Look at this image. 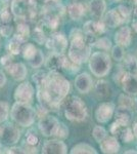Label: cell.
<instances>
[{"label":"cell","mask_w":137,"mask_h":154,"mask_svg":"<svg viewBox=\"0 0 137 154\" xmlns=\"http://www.w3.org/2000/svg\"><path fill=\"white\" fill-rule=\"evenodd\" d=\"M71 85L68 79L57 71H51L46 75L44 83L38 88V99L46 110H55L59 103L68 96Z\"/></svg>","instance_id":"6da1fadb"},{"label":"cell","mask_w":137,"mask_h":154,"mask_svg":"<svg viewBox=\"0 0 137 154\" xmlns=\"http://www.w3.org/2000/svg\"><path fill=\"white\" fill-rule=\"evenodd\" d=\"M90 56V48L87 45L83 36H78L72 38L71 45L69 48V59L71 62L77 64H82L88 60Z\"/></svg>","instance_id":"7a4b0ae2"},{"label":"cell","mask_w":137,"mask_h":154,"mask_svg":"<svg viewBox=\"0 0 137 154\" xmlns=\"http://www.w3.org/2000/svg\"><path fill=\"white\" fill-rule=\"evenodd\" d=\"M11 118L22 126H30L35 120V111L29 104L19 103L13 104L10 112Z\"/></svg>","instance_id":"3957f363"},{"label":"cell","mask_w":137,"mask_h":154,"mask_svg":"<svg viewBox=\"0 0 137 154\" xmlns=\"http://www.w3.org/2000/svg\"><path fill=\"white\" fill-rule=\"evenodd\" d=\"M89 68H90L92 74L96 77L106 76V74H109L112 68L111 58L109 54L104 53H100V51L94 53L90 57Z\"/></svg>","instance_id":"277c9868"},{"label":"cell","mask_w":137,"mask_h":154,"mask_svg":"<svg viewBox=\"0 0 137 154\" xmlns=\"http://www.w3.org/2000/svg\"><path fill=\"white\" fill-rule=\"evenodd\" d=\"M64 115L69 120L82 121L87 116V108L83 101L78 97H73L66 103Z\"/></svg>","instance_id":"5b68a950"},{"label":"cell","mask_w":137,"mask_h":154,"mask_svg":"<svg viewBox=\"0 0 137 154\" xmlns=\"http://www.w3.org/2000/svg\"><path fill=\"white\" fill-rule=\"evenodd\" d=\"M59 125H61V122L54 116L44 115L42 116V118L39 121V130L46 137L55 136Z\"/></svg>","instance_id":"8992f818"},{"label":"cell","mask_w":137,"mask_h":154,"mask_svg":"<svg viewBox=\"0 0 137 154\" xmlns=\"http://www.w3.org/2000/svg\"><path fill=\"white\" fill-rule=\"evenodd\" d=\"M34 88L30 82L21 83L14 91V99L19 103L29 104L33 100Z\"/></svg>","instance_id":"52a82bcc"},{"label":"cell","mask_w":137,"mask_h":154,"mask_svg":"<svg viewBox=\"0 0 137 154\" xmlns=\"http://www.w3.org/2000/svg\"><path fill=\"white\" fill-rule=\"evenodd\" d=\"M115 112V105L114 103L108 102V103H103L97 107L95 111V118L98 122L106 123L111 120Z\"/></svg>","instance_id":"ba28073f"},{"label":"cell","mask_w":137,"mask_h":154,"mask_svg":"<svg viewBox=\"0 0 137 154\" xmlns=\"http://www.w3.org/2000/svg\"><path fill=\"white\" fill-rule=\"evenodd\" d=\"M67 45H68V40L61 33L53 34L46 42L47 48L51 49L53 53H57V54H63L64 49L67 48Z\"/></svg>","instance_id":"9c48e42d"},{"label":"cell","mask_w":137,"mask_h":154,"mask_svg":"<svg viewBox=\"0 0 137 154\" xmlns=\"http://www.w3.org/2000/svg\"><path fill=\"white\" fill-rule=\"evenodd\" d=\"M70 62L66 57H64L61 54L53 53L48 57L46 61V67L51 71H58L59 69L68 68Z\"/></svg>","instance_id":"30bf717a"},{"label":"cell","mask_w":137,"mask_h":154,"mask_svg":"<svg viewBox=\"0 0 137 154\" xmlns=\"http://www.w3.org/2000/svg\"><path fill=\"white\" fill-rule=\"evenodd\" d=\"M12 19L10 12L7 8L1 11L0 14V34L4 37L9 36L12 33Z\"/></svg>","instance_id":"8fae6325"},{"label":"cell","mask_w":137,"mask_h":154,"mask_svg":"<svg viewBox=\"0 0 137 154\" xmlns=\"http://www.w3.org/2000/svg\"><path fill=\"white\" fill-rule=\"evenodd\" d=\"M19 131L11 125L2 126V131L0 134V138L6 144H14L19 139Z\"/></svg>","instance_id":"7c38bea8"},{"label":"cell","mask_w":137,"mask_h":154,"mask_svg":"<svg viewBox=\"0 0 137 154\" xmlns=\"http://www.w3.org/2000/svg\"><path fill=\"white\" fill-rule=\"evenodd\" d=\"M42 152L45 154H64L67 153V146L58 140L47 141L42 148Z\"/></svg>","instance_id":"4fadbf2b"},{"label":"cell","mask_w":137,"mask_h":154,"mask_svg":"<svg viewBox=\"0 0 137 154\" xmlns=\"http://www.w3.org/2000/svg\"><path fill=\"white\" fill-rule=\"evenodd\" d=\"M75 86L81 94H87L92 88V79L88 73H81L75 79Z\"/></svg>","instance_id":"5bb4252c"},{"label":"cell","mask_w":137,"mask_h":154,"mask_svg":"<svg viewBox=\"0 0 137 154\" xmlns=\"http://www.w3.org/2000/svg\"><path fill=\"white\" fill-rule=\"evenodd\" d=\"M124 91L129 95L137 94V76L133 73H125L121 80Z\"/></svg>","instance_id":"9a60e30c"},{"label":"cell","mask_w":137,"mask_h":154,"mask_svg":"<svg viewBox=\"0 0 137 154\" xmlns=\"http://www.w3.org/2000/svg\"><path fill=\"white\" fill-rule=\"evenodd\" d=\"M99 147L103 153H118L120 150V144L114 137H106L99 142Z\"/></svg>","instance_id":"2e32d148"},{"label":"cell","mask_w":137,"mask_h":154,"mask_svg":"<svg viewBox=\"0 0 137 154\" xmlns=\"http://www.w3.org/2000/svg\"><path fill=\"white\" fill-rule=\"evenodd\" d=\"M115 41L117 45L128 46L131 42V30L129 27H122L115 34Z\"/></svg>","instance_id":"e0dca14e"},{"label":"cell","mask_w":137,"mask_h":154,"mask_svg":"<svg viewBox=\"0 0 137 154\" xmlns=\"http://www.w3.org/2000/svg\"><path fill=\"white\" fill-rule=\"evenodd\" d=\"M5 69L16 80H23L27 76V68L22 63H11Z\"/></svg>","instance_id":"ac0fdd59"},{"label":"cell","mask_w":137,"mask_h":154,"mask_svg":"<svg viewBox=\"0 0 137 154\" xmlns=\"http://www.w3.org/2000/svg\"><path fill=\"white\" fill-rule=\"evenodd\" d=\"M124 22V19L121 17V14H119V11L117 9H112L108 14H106L104 18V25L111 27V28H115V27L119 26Z\"/></svg>","instance_id":"d6986e66"},{"label":"cell","mask_w":137,"mask_h":154,"mask_svg":"<svg viewBox=\"0 0 137 154\" xmlns=\"http://www.w3.org/2000/svg\"><path fill=\"white\" fill-rule=\"evenodd\" d=\"M131 118V112L130 108L121 106L120 108L117 109L116 111V122L121 126L128 125L129 121Z\"/></svg>","instance_id":"ffe728a7"},{"label":"cell","mask_w":137,"mask_h":154,"mask_svg":"<svg viewBox=\"0 0 137 154\" xmlns=\"http://www.w3.org/2000/svg\"><path fill=\"white\" fill-rule=\"evenodd\" d=\"M25 41H26V39H24L23 37L17 35V34L12 37L11 40L9 41V44H8V49H9V51H10V54H19L21 53L22 48H23V44Z\"/></svg>","instance_id":"44dd1931"},{"label":"cell","mask_w":137,"mask_h":154,"mask_svg":"<svg viewBox=\"0 0 137 154\" xmlns=\"http://www.w3.org/2000/svg\"><path fill=\"white\" fill-rule=\"evenodd\" d=\"M90 11L95 18H101L106 11V3L103 0H91Z\"/></svg>","instance_id":"7402d4cb"},{"label":"cell","mask_w":137,"mask_h":154,"mask_svg":"<svg viewBox=\"0 0 137 154\" xmlns=\"http://www.w3.org/2000/svg\"><path fill=\"white\" fill-rule=\"evenodd\" d=\"M68 12L72 20H79L85 14V8L81 3H73L69 6Z\"/></svg>","instance_id":"603a6c76"},{"label":"cell","mask_w":137,"mask_h":154,"mask_svg":"<svg viewBox=\"0 0 137 154\" xmlns=\"http://www.w3.org/2000/svg\"><path fill=\"white\" fill-rule=\"evenodd\" d=\"M71 153L72 154H75V153H93V154H96L97 151L92 147L91 145H89V144H86V143H80L78 144V145L74 146L73 148H72L71 150Z\"/></svg>","instance_id":"cb8c5ba5"},{"label":"cell","mask_w":137,"mask_h":154,"mask_svg":"<svg viewBox=\"0 0 137 154\" xmlns=\"http://www.w3.org/2000/svg\"><path fill=\"white\" fill-rule=\"evenodd\" d=\"M124 67L129 73H135L137 71V60L133 56H127L124 57Z\"/></svg>","instance_id":"d4e9b609"},{"label":"cell","mask_w":137,"mask_h":154,"mask_svg":"<svg viewBox=\"0 0 137 154\" xmlns=\"http://www.w3.org/2000/svg\"><path fill=\"white\" fill-rule=\"evenodd\" d=\"M95 91H96V94L99 97H106L109 95V83L104 80L98 81L95 85Z\"/></svg>","instance_id":"484cf974"},{"label":"cell","mask_w":137,"mask_h":154,"mask_svg":"<svg viewBox=\"0 0 137 154\" xmlns=\"http://www.w3.org/2000/svg\"><path fill=\"white\" fill-rule=\"evenodd\" d=\"M44 62V57L41 51L37 49L36 54H34V57L31 60H29V63L33 68H39Z\"/></svg>","instance_id":"4316f807"},{"label":"cell","mask_w":137,"mask_h":154,"mask_svg":"<svg viewBox=\"0 0 137 154\" xmlns=\"http://www.w3.org/2000/svg\"><path fill=\"white\" fill-rule=\"evenodd\" d=\"M92 135H93V138L95 139L96 142H100L103 141L104 138L106 137V131L104 130L103 126L100 125H96L95 128H93V131H92Z\"/></svg>","instance_id":"83f0119b"},{"label":"cell","mask_w":137,"mask_h":154,"mask_svg":"<svg viewBox=\"0 0 137 154\" xmlns=\"http://www.w3.org/2000/svg\"><path fill=\"white\" fill-rule=\"evenodd\" d=\"M36 51H37V48H35V45H33L32 43H28L27 45H25L23 48L24 58L27 60H31L34 57V54H36Z\"/></svg>","instance_id":"f1b7e54d"},{"label":"cell","mask_w":137,"mask_h":154,"mask_svg":"<svg viewBox=\"0 0 137 154\" xmlns=\"http://www.w3.org/2000/svg\"><path fill=\"white\" fill-rule=\"evenodd\" d=\"M17 35L22 36L24 39H27L30 35V29L29 26L25 22H22L17 25Z\"/></svg>","instance_id":"f546056e"},{"label":"cell","mask_w":137,"mask_h":154,"mask_svg":"<svg viewBox=\"0 0 137 154\" xmlns=\"http://www.w3.org/2000/svg\"><path fill=\"white\" fill-rule=\"evenodd\" d=\"M94 43H95L96 48H99V49L108 51V49H109L112 48V42L109 38H106V37H103V38L98 39V40H96Z\"/></svg>","instance_id":"4dcf8cb0"},{"label":"cell","mask_w":137,"mask_h":154,"mask_svg":"<svg viewBox=\"0 0 137 154\" xmlns=\"http://www.w3.org/2000/svg\"><path fill=\"white\" fill-rule=\"evenodd\" d=\"M9 113V106L6 102L0 101V122L6 120Z\"/></svg>","instance_id":"1f68e13d"},{"label":"cell","mask_w":137,"mask_h":154,"mask_svg":"<svg viewBox=\"0 0 137 154\" xmlns=\"http://www.w3.org/2000/svg\"><path fill=\"white\" fill-rule=\"evenodd\" d=\"M112 56L113 58L116 60V61H122L125 57V54H124V51H123V46H120V45H116L115 48H113V51H112Z\"/></svg>","instance_id":"d6a6232c"},{"label":"cell","mask_w":137,"mask_h":154,"mask_svg":"<svg viewBox=\"0 0 137 154\" xmlns=\"http://www.w3.org/2000/svg\"><path fill=\"white\" fill-rule=\"evenodd\" d=\"M121 139L124 143H130L131 141L134 139L133 131L129 128H127L124 131H121Z\"/></svg>","instance_id":"836d02e7"},{"label":"cell","mask_w":137,"mask_h":154,"mask_svg":"<svg viewBox=\"0 0 137 154\" xmlns=\"http://www.w3.org/2000/svg\"><path fill=\"white\" fill-rule=\"evenodd\" d=\"M55 136L57 138H61V139H64V138H67V137L69 136V130L68 128H67L66 125H64V123H61L59 125V128L58 130H57Z\"/></svg>","instance_id":"e575fe53"},{"label":"cell","mask_w":137,"mask_h":154,"mask_svg":"<svg viewBox=\"0 0 137 154\" xmlns=\"http://www.w3.org/2000/svg\"><path fill=\"white\" fill-rule=\"evenodd\" d=\"M119 101H120L121 106L123 107H127V108H131L133 106V100L129 97H127L125 95H121L120 98H119Z\"/></svg>","instance_id":"d590c367"},{"label":"cell","mask_w":137,"mask_h":154,"mask_svg":"<svg viewBox=\"0 0 137 154\" xmlns=\"http://www.w3.org/2000/svg\"><path fill=\"white\" fill-rule=\"evenodd\" d=\"M117 11H119V14H121V17L124 20L128 19L129 17H130V14H131V11L129 9V7L126 6V5H119L118 8H117Z\"/></svg>","instance_id":"8d00e7d4"},{"label":"cell","mask_w":137,"mask_h":154,"mask_svg":"<svg viewBox=\"0 0 137 154\" xmlns=\"http://www.w3.org/2000/svg\"><path fill=\"white\" fill-rule=\"evenodd\" d=\"M34 38H35V40L38 42V43L43 44L44 38H45L43 31H42L41 29H39V28H36V30H35V32H34Z\"/></svg>","instance_id":"74e56055"},{"label":"cell","mask_w":137,"mask_h":154,"mask_svg":"<svg viewBox=\"0 0 137 154\" xmlns=\"http://www.w3.org/2000/svg\"><path fill=\"white\" fill-rule=\"evenodd\" d=\"M38 138L36 137V135H34V134H28V136H27V144H29V145L31 146H35L38 144Z\"/></svg>","instance_id":"f35d334b"},{"label":"cell","mask_w":137,"mask_h":154,"mask_svg":"<svg viewBox=\"0 0 137 154\" xmlns=\"http://www.w3.org/2000/svg\"><path fill=\"white\" fill-rule=\"evenodd\" d=\"M0 62H1V65L4 67V68H7L9 65H10L11 63H13L12 62V58L10 56H4L2 57L1 60H0Z\"/></svg>","instance_id":"ab89813d"},{"label":"cell","mask_w":137,"mask_h":154,"mask_svg":"<svg viewBox=\"0 0 137 154\" xmlns=\"http://www.w3.org/2000/svg\"><path fill=\"white\" fill-rule=\"evenodd\" d=\"M5 82H6V77L2 73V71H0V88L3 86L4 84H5Z\"/></svg>","instance_id":"60d3db41"},{"label":"cell","mask_w":137,"mask_h":154,"mask_svg":"<svg viewBox=\"0 0 137 154\" xmlns=\"http://www.w3.org/2000/svg\"><path fill=\"white\" fill-rule=\"evenodd\" d=\"M8 153H24L23 149L22 148H16V147H12L9 149Z\"/></svg>","instance_id":"b9f144b4"},{"label":"cell","mask_w":137,"mask_h":154,"mask_svg":"<svg viewBox=\"0 0 137 154\" xmlns=\"http://www.w3.org/2000/svg\"><path fill=\"white\" fill-rule=\"evenodd\" d=\"M133 135L137 138V122H136L135 125H134V126H133Z\"/></svg>","instance_id":"7bdbcfd3"},{"label":"cell","mask_w":137,"mask_h":154,"mask_svg":"<svg viewBox=\"0 0 137 154\" xmlns=\"http://www.w3.org/2000/svg\"><path fill=\"white\" fill-rule=\"evenodd\" d=\"M132 27L135 30V32H137V21H134L133 23H132Z\"/></svg>","instance_id":"ee69618b"},{"label":"cell","mask_w":137,"mask_h":154,"mask_svg":"<svg viewBox=\"0 0 137 154\" xmlns=\"http://www.w3.org/2000/svg\"><path fill=\"white\" fill-rule=\"evenodd\" d=\"M125 153H135V154H137V151H135V150H130V151H125Z\"/></svg>","instance_id":"f6af8a7d"},{"label":"cell","mask_w":137,"mask_h":154,"mask_svg":"<svg viewBox=\"0 0 137 154\" xmlns=\"http://www.w3.org/2000/svg\"><path fill=\"white\" fill-rule=\"evenodd\" d=\"M134 14H135V16L137 17V6L135 7V9H134Z\"/></svg>","instance_id":"bcb514c9"},{"label":"cell","mask_w":137,"mask_h":154,"mask_svg":"<svg viewBox=\"0 0 137 154\" xmlns=\"http://www.w3.org/2000/svg\"><path fill=\"white\" fill-rule=\"evenodd\" d=\"M1 131H2V126H0V134H1Z\"/></svg>","instance_id":"7dc6e473"}]
</instances>
